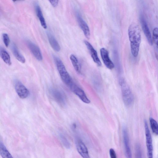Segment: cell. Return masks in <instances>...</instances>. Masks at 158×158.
Masks as SVG:
<instances>
[{"label":"cell","mask_w":158,"mask_h":158,"mask_svg":"<svg viewBox=\"0 0 158 158\" xmlns=\"http://www.w3.org/2000/svg\"><path fill=\"white\" fill-rule=\"evenodd\" d=\"M48 1L54 7H56L57 6L59 2V0H48Z\"/></svg>","instance_id":"4316f807"},{"label":"cell","mask_w":158,"mask_h":158,"mask_svg":"<svg viewBox=\"0 0 158 158\" xmlns=\"http://www.w3.org/2000/svg\"><path fill=\"white\" fill-rule=\"evenodd\" d=\"M144 124L147 150V156L149 158H152L153 151L152 139L147 123L146 120H144Z\"/></svg>","instance_id":"5b68a950"},{"label":"cell","mask_w":158,"mask_h":158,"mask_svg":"<svg viewBox=\"0 0 158 158\" xmlns=\"http://www.w3.org/2000/svg\"><path fill=\"white\" fill-rule=\"evenodd\" d=\"M76 18L79 25L84 35L87 39H89L90 37V31L88 25L78 13L76 14Z\"/></svg>","instance_id":"4fadbf2b"},{"label":"cell","mask_w":158,"mask_h":158,"mask_svg":"<svg viewBox=\"0 0 158 158\" xmlns=\"http://www.w3.org/2000/svg\"><path fill=\"white\" fill-rule=\"evenodd\" d=\"M151 127L152 132L156 135L158 134V125L156 121L152 117L149 118Z\"/></svg>","instance_id":"44dd1931"},{"label":"cell","mask_w":158,"mask_h":158,"mask_svg":"<svg viewBox=\"0 0 158 158\" xmlns=\"http://www.w3.org/2000/svg\"><path fill=\"white\" fill-rule=\"evenodd\" d=\"M119 84L121 86L123 99L126 106H129L132 103L133 96L128 84L123 78L119 80Z\"/></svg>","instance_id":"7a4b0ae2"},{"label":"cell","mask_w":158,"mask_h":158,"mask_svg":"<svg viewBox=\"0 0 158 158\" xmlns=\"http://www.w3.org/2000/svg\"><path fill=\"white\" fill-rule=\"evenodd\" d=\"M128 32L131 54L134 57H136L139 53L141 41L140 28L137 24L133 23L129 26Z\"/></svg>","instance_id":"6da1fadb"},{"label":"cell","mask_w":158,"mask_h":158,"mask_svg":"<svg viewBox=\"0 0 158 158\" xmlns=\"http://www.w3.org/2000/svg\"><path fill=\"white\" fill-rule=\"evenodd\" d=\"M47 36L49 43L52 49L56 52H59L60 49V46L54 36L50 33L48 32Z\"/></svg>","instance_id":"9a60e30c"},{"label":"cell","mask_w":158,"mask_h":158,"mask_svg":"<svg viewBox=\"0 0 158 158\" xmlns=\"http://www.w3.org/2000/svg\"><path fill=\"white\" fill-rule=\"evenodd\" d=\"M0 56L6 64L9 65L11 64V62L10 55L6 50L2 47H0Z\"/></svg>","instance_id":"ac0fdd59"},{"label":"cell","mask_w":158,"mask_h":158,"mask_svg":"<svg viewBox=\"0 0 158 158\" xmlns=\"http://www.w3.org/2000/svg\"><path fill=\"white\" fill-rule=\"evenodd\" d=\"M68 86L83 102L87 104L90 103V101L87 98L84 91L76 85L73 81Z\"/></svg>","instance_id":"277c9868"},{"label":"cell","mask_w":158,"mask_h":158,"mask_svg":"<svg viewBox=\"0 0 158 158\" xmlns=\"http://www.w3.org/2000/svg\"><path fill=\"white\" fill-rule=\"evenodd\" d=\"M11 49L13 54L15 58L21 63H25L26 61L25 59L20 53L15 44L13 43L12 44Z\"/></svg>","instance_id":"2e32d148"},{"label":"cell","mask_w":158,"mask_h":158,"mask_svg":"<svg viewBox=\"0 0 158 158\" xmlns=\"http://www.w3.org/2000/svg\"><path fill=\"white\" fill-rule=\"evenodd\" d=\"M122 132L126 156L127 158H131L132 154L129 145L127 130L126 127H123Z\"/></svg>","instance_id":"9c48e42d"},{"label":"cell","mask_w":158,"mask_h":158,"mask_svg":"<svg viewBox=\"0 0 158 158\" xmlns=\"http://www.w3.org/2000/svg\"><path fill=\"white\" fill-rule=\"evenodd\" d=\"M2 39L6 47H8L10 43V40L8 35L5 33L3 34Z\"/></svg>","instance_id":"cb8c5ba5"},{"label":"cell","mask_w":158,"mask_h":158,"mask_svg":"<svg viewBox=\"0 0 158 158\" xmlns=\"http://www.w3.org/2000/svg\"><path fill=\"white\" fill-rule=\"evenodd\" d=\"M60 140L64 146L67 148H69L70 147V144L66 137L63 134H61L60 135Z\"/></svg>","instance_id":"7402d4cb"},{"label":"cell","mask_w":158,"mask_h":158,"mask_svg":"<svg viewBox=\"0 0 158 158\" xmlns=\"http://www.w3.org/2000/svg\"><path fill=\"white\" fill-rule=\"evenodd\" d=\"M50 93L53 99L61 106H64L66 103V99L64 94L57 89L52 88Z\"/></svg>","instance_id":"8992f818"},{"label":"cell","mask_w":158,"mask_h":158,"mask_svg":"<svg viewBox=\"0 0 158 158\" xmlns=\"http://www.w3.org/2000/svg\"><path fill=\"white\" fill-rule=\"evenodd\" d=\"M140 20L142 29L148 42L150 45H152L153 44L152 38L147 24L143 16L140 15Z\"/></svg>","instance_id":"8fae6325"},{"label":"cell","mask_w":158,"mask_h":158,"mask_svg":"<svg viewBox=\"0 0 158 158\" xmlns=\"http://www.w3.org/2000/svg\"><path fill=\"white\" fill-rule=\"evenodd\" d=\"M70 59L75 70L78 73H81V66L76 56L73 54L70 56Z\"/></svg>","instance_id":"d6986e66"},{"label":"cell","mask_w":158,"mask_h":158,"mask_svg":"<svg viewBox=\"0 0 158 158\" xmlns=\"http://www.w3.org/2000/svg\"><path fill=\"white\" fill-rule=\"evenodd\" d=\"M153 38L152 40L156 45L157 48L158 46V29L157 27H155L153 31Z\"/></svg>","instance_id":"603a6c76"},{"label":"cell","mask_w":158,"mask_h":158,"mask_svg":"<svg viewBox=\"0 0 158 158\" xmlns=\"http://www.w3.org/2000/svg\"><path fill=\"white\" fill-rule=\"evenodd\" d=\"M100 52L102 60L106 67L110 69H113L114 65L109 57L107 50L103 48L100 49Z\"/></svg>","instance_id":"30bf717a"},{"label":"cell","mask_w":158,"mask_h":158,"mask_svg":"<svg viewBox=\"0 0 158 158\" xmlns=\"http://www.w3.org/2000/svg\"><path fill=\"white\" fill-rule=\"evenodd\" d=\"M84 43L88 49L93 61L98 66H101L102 64L98 57L96 50L89 42L86 40H85Z\"/></svg>","instance_id":"5bb4252c"},{"label":"cell","mask_w":158,"mask_h":158,"mask_svg":"<svg viewBox=\"0 0 158 158\" xmlns=\"http://www.w3.org/2000/svg\"><path fill=\"white\" fill-rule=\"evenodd\" d=\"M76 144L78 152L82 157H90L87 148L81 140L79 139H77L76 141Z\"/></svg>","instance_id":"7c38bea8"},{"label":"cell","mask_w":158,"mask_h":158,"mask_svg":"<svg viewBox=\"0 0 158 158\" xmlns=\"http://www.w3.org/2000/svg\"><path fill=\"white\" fill-rule=\"evenodd\" d=\"M35 10L36 15L38 18L42 27L45 29L47 28V26L42 12L40 6L37 4L35 5Z\"/></svg>","instance_id":"e0dca14e"},{"label":"cell","mask_w":158,"mask_h":158,"mask_svg":"<svg viewBox=\"0 0 158 158\" xmlns=\"http://www.w3.org/2000/svg\"><path fill=\"white\" fill-rule=\"evenodd\" d=\"M135 150L136 156V157H141V151L140 147L138 144H137L135 146Z\"/></svg>","instance_id":"d4e9b609"},{"label":"cell","mask_w":158,"mask_h":158,"mask_svg":"<svg viewBox=\"0 0 158 158\" xmlns=\"http://www.w3.org/2000/svg\"><path fill=\"white\" fill-rule=\"evenodd\" d=\"M53 58L62 80L66 85L68 86L73 81L72 78L60 59L56 56H54Z\"/></svg>","instance_id":"3957f363"},{"label":"cell","mask_w":158,"mask_h":158,"mask_svg":"<svg viewBox=\"0 0 158 158\" xmlns=\"http://www.w3.org/2000/svg\"><path fill=\"white\" fill-rule=\"evenodd\" d=\"M110 155L111 158H116V154L114 150L112 148L110 149L109 150Z\"/></svg>","instance_id":"484cf974"},{"label":"cell","mask_w":158,"mask_h":158,"mask_svg":"<svg viewBox=\"0 0 158 158\" xmlns=\"http://www.w3.org/2000/svg\"><path fill=\"white\" fill-rule=\"evenodd\" d=\"M26 44L29 50L35 57L39 61L42 60V55L39 47L29 40H26Z\"/></svg>","instance_id":"ba28073f"},{"label":"cell","mask_w":158,"mask_h":158,"mask_svg":"<svg viewBox=\"0 0 158 158\" xmlns=\"http://www.w3.org/2000/svg\"><path fill=\"white\" fill-rule=\"evenodd\" d=\"M0 155L4 158H12L13 157L3 143L0 142Z\"/></svg>","instance_id":"ffe728a7"},{"label":"cell","mask_w":158,"mask_h":158,"mask_svg":"<svg viewBox=\"0 0 158 158\" xmlns=\"http://www.w3.org/2000/svg\"><path fill=\"white\" fill-rule=\"evenodd\" d=\"M15 86L17 93L21 98H25L29 96V90L20 81L18 80H15Z\"/></svg>","instance_id":"52a82bcc"},{"label":"cell","mask_w":158,"mask_h":158,"mask_svg":"<svg viewBox=\"0 0 158 158\" xmlns=\"http://www.w3.org/2000/svg\"><path fill=\"white\" fill-rule=\"evenodd\" d=\"M14 2H15L17 1H23V0H12Z\"/></svg>","instance_id":"83f0119b"}]
</instances>
